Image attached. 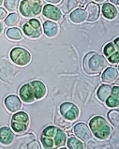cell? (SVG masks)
Here are the masks:
<instances>
[{"mask_svg": "<svg viewBox=\"0 0 119 149\" xmlns=\"http://www.w3.org/2000/svg\"><path fill=\"white\" fill-rule=\"evenodd\" d=\"M19 0H5L4 5L10 11L16 10Z\"/></svg>", "mask_w": 119, "mask_h": 149, "instance_id": "cell-12", "label": "cell"}, {"mask_svg": "<svg viewBox=\"0 0 119 149\" xmlns=\"http://www.w3.org/2000/svg\"><path fill=\"white\" fill-rule=\"evenodd\" d=\"M6 108L11 112L18 111L22 108V102L19 98L14 95H9L4 100Z\"/></svg>", "mask_w": 119, "mask_h": 149, "instance_id": "cell-5", "label": "cell"}, {"mask_svg": "<svg viewBox=\"0 0 119 149\" xmlns=\"http://www.w3.org/2000/svg\"><path fill=\"white\" fill-rule=\"evenodd\" d=\"M45 93V86L39 81H34L23 85L19 91L20 97L22 101L26 103H32L36 99H41Z\"/></svg>", "mask_w": 119, "mask_h": 149, "instance_id": "cell-1", "label": "cell"}, {"mask_svg": "<svg viewBox=\"0 0 119 149\" xmlns=\"http://www.w3.org/2000/svg\"><path fill=\"white\" fill-rule=\"evenodd\" d=\"M42 3L41 0H24L20 6V12L26 17L38 15L41 11Z\"/></svg>", "mask_w": 119, "mask_h": 149, "instance_id": "cell-3", "label": "cell"}, {"mask_svg": "<svg viewBox=\"0 0 119 149\" xmlns=\"http://www.w3.org/2000/svg\"><path fill=\"white\" fill-rule=\"evenodd\" d=\"M103 16L106 19H112L115 18L117 15V10L116 7L110 3H106L102 7Z\"/></svg>", "mask_w": 119, "mask_h": 149, "instance_id": "cell-9", "label": "cell"}, {"mask_svg": "<svg viewBox=\"0 0 119 149\" xmlns=\"http://www.w3.org/2000/svg\"><path fill=\"white\" fill-rule=\"evenodd\" d=\"M29 117L24 111H19L13 115L11 120V126L15 132L23 133L28 129Z\"/></svg>", "mask_w": 119, "mask_h": 149, "instance_id": "cell-2", "label": "cell"}, {"mask_svg": "<svg viewBox=\"0 0 119 149\" xmlns=\"http://www.w3.org/2000/svg\"><path fill=\"white\" fill-rule=\"evenodd\" d=\"M2 0H0V5L2 3Z\"/></svg>", "mask_w": 119, "mask_h": 149, "instance_id": "cell-18", "label": "cell"}, {"mask_svg": "<svg viewBox=\"0 0 119 149\" xmlns=\"http://www.w3.org/2000/svg\"><path fill=\"white\" fill-rule=\"evenodd\" d=\"M78 6L77 0H62L59 5L60 10L64 14H68Z\"/></svg>", "mask_w": 119, "mask_h": 149, "instance_id": "cell-10", "label": "cell"}, {"mask_svg": "<svg viewBox=\"0 0 119 149\" xmlns=\"http://www.w3.org/2000/svg\"><path fill=\"white\" fill-rule=\"evenodd\" d=\"M14 139L13 132L8 127H3L0 128V143L2 145H10Z\"/></svg>", "mask_w": 119, "mask_h": 149, "instance_id": "cell-8", "label": "cell"}, {"mask_svg": "<svg viewBox=\"0 0 119 149\" xmlns=\"http://www.w3.org/2000/svg\"><path fill=\"white\" fill-rule=\"evenodd\" d=\"M70 17L71 21L74 23H81L87 19V14L86 11L83 9L78 8L71 13Z\"/></svg>", "mask_w": 119, "mask_h": 149, "instance_id": "cell-11", "label": "cell"}, {"mask_svg": "<svg viewBox=\"0 0 119 149\" xmlns=\"http://www.w3.org/2000/svg\"><path fill=\"white\" fill-rule=\"evenodd\" d=\"M95 1H97V2H102L103 1H105V0H94Z\"/></svg>", "mask_w": 119, "mask_h": 149, "instance_id": "cell-17", "label": "cell"}, {"mask_svg": "<svg viewBox=\"0 0 119 149\" xmlns=\"http://www.w3.org/2000/svg\"><path fill=\"white\" fill-rule=\"evenodd\" d=\"M88 22H94L98 19L100 15V7L98 5L91 2L88 5L86 10Z\"/></svg>", "mask_w": 119, "mask_h": 149, "instance_id": "cell-7", "label": "cell"}, {"mask_svg": "<svg viewBox=\"0 0 119 149\" xmlns=\"http://www.w3.org/2000/svg\"><path fill=\"white\" fill-rule=\"evenodd\" d=\"M110 1L115 4L119 5V0H110Z\"/></svg>", "mask_w": 119, "mask_h": 149, "instance_id": "cell-16", "label": "cell"}, {"mask_svg": "<svg viewBox=\"0 0 119 149\" xmlns=\"http://www.w3.org/2000/svg\"><path fill=\"white\" fill-rule=\"evenodd\" d=\"M46 1L52 3L57 4L61 1V0H46Z\"/></svg>", "mask_w": 119, "mask_h": 149, "instance_id": "cell-15", "label": "cell"}, {"mask_svg": "<svg viewBox=\"0 0 119 149\" xmlns=\"http://www.w3.org/2000/svg\"><path fill=\"white\" fill-rule=\"evenodd\" d=\"M6 14H7L6 11L4 8H0V19H1L4 18L5 16H6Z\"/></svg>", "mask_w": 119, "mask_h": 149, "instance_id": "cell-13", "label": "cell"}, {"mask_svg": "<svg viewBox=\"0 0 119 149\" xmlns=\"http://www.w3.org/2000/svg\"><path fill=\"white\" fill-rule=\"evenodd\" d=\"M78 1H79L80 3L83 5L87 4L89 3V2L91 1V0H78Z\"/></svg>", "mask_w": 119, "mask_h": 149, "instance_id": "cell-14", "label": "cell"}, {"mask_svg": "<svg viewBox=\"0 0 119 149\" xmlns=\"http://www.w3.org/2000/svg\"><path fill=\"white\" fill-rule=\"evenodd\" d=\"M43 14L48 18L57 21L62 17L61 10L57 7L52 5L47 4L44 7Z\"/></svg>", "mask_w": 119, "mask_h": 149, "instance_id": "cell-6", "label": "cell"}, {"mask_svg": "<svg viewBox=\"0 0 119 149\" xmlns=\"http://www.w3.org/2000/svg\"><path fill=\"white\" fill-rule=\"evenodd\" d=\"M10 55L14 63L21 66L28 64L31 60V55L28 51L20 47L14 48Z\"/></svg>", "mask_w": 119, "mask_h": 149, "instance_id": "cell-4", "label": "cell"}]
</instances>
